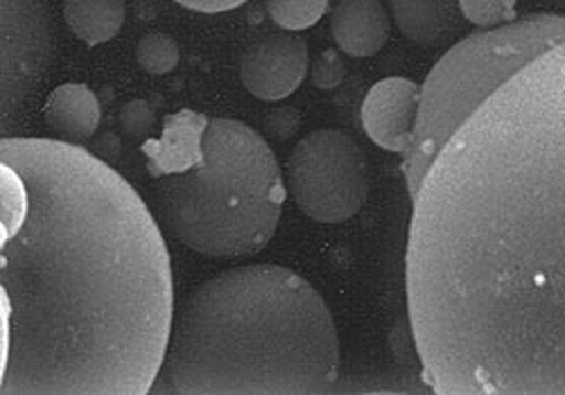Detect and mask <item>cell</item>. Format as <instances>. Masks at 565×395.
Instances as JSON below:
<instances>
[{
    "label": "cell",
    "instance_id": "1",
    "mask_svg": "<svg viewBox=\"0 0 565 395\" xmlns=\"http://www.w3.org/2000/svg\"><path fill=\"white\" fill-rule=\"evenodd\" d=\"M407 308L444 395H565V41L448 138L412 194Z\"/></svg>",
    "mask_w": 565,
    "mask_h": 395
},
{
    "label": "cell",
    "instance_id": "2",
    "mask_svg": "<svg viewBox=\"0 0 565 395\" xmlns=\"http://www.w3.org/2000/svg\"><path fill=\"white\" fill-rule=\"evenodd\" d=\"M0 395H146L174 323L168 246L84 147L0 140Z\"/></svg>",
    "mask_w": 565,
    "mask_h": 395
},
{
    "label": "cell",
    "instance_id": "3",
    "mask_svg": "<svg viewBox=\"0 0 565 395\" xmlns=\"http://www.w3.org/2000/svg\"><path fill=\"white\" fill-rule=\"evenodd\" d=\"M340 380V339L319 291L276 265L228 269L174 314L157 380L172 395H321Z\"/></svg>",
    "mask_w": 565,
    "mask_h": 395
},
{
    "label": "cell",
    "instance_id": "4",
    "mask_svg": "<svg viewBox=\"0 0 565 395\" xmlns=\"http://www.w3.org/2000/svg\"><path fill=\"white\" fill-rule=\"evenodd\" d=\"M168 231L206 258H243L276 233L286 183L271 147L245 122L179 111L143 147Z\"/></svg>",
    "mask_w": 565,
    "mask_h": 395
},
{
    "label": "cell",
    "instance_id": "5",
    "mask_svg": "<svg viewBox=\"0 0 565 395\" xmlns=\"http://www.w3.org/2000/svg\"><path fill=\"white\" fill-rule=\"evenodd\" d=\"M565 41V17L532 14L452 45L420 86L405 179L414 194L459 125L523 66Z\"/></svg>",
    "mask_w": 565,
    "mask_h": 395
},
{
    "label": "cell",
    "instance_id": "6",
    "mask_svg": "<svg viewBox=\"0 0 565 395\" xmlns=\"http://www.w3.org/2000/svg\"><path fill=\"white\" fill-rule=\"evenodd\" d=\"M288 188L308 217L342 224L366 202L369 166L351 136L319 129L295 145L288 159Z\"/></svg>",
    "mask_w": 565,
    "mask_h": 395
},
{
    "label": "cell",
    "instance_id": "7",
    "mask_svg": "<svg viewBox=\"0 0 565 395\" xmlns=\"http://www.w3.org/2000/svg\"><path fill=\"white\" fill-rule=\"evenodd\" d=\"M308 71V43L297 34H271L247 47L241 60L245 88L265 103L286 100L301 86Z\"/></svg>",
    "mask_w": 565,
    "mask_h": 395
},
{
    "label": "cell",
    "instance_id": "8",
    "mask_svg": "<svg viewBox=\"0 0 565 395\" xmlns=\"http://www.w3.org/2000/svg\"><path fill=\"white\" fill-rule=\"evenodd\" d=\"M420 88L405 77H387L371 86L362 103L366 136L387 152L405 154L414 138Z\"/></svg>",
    "mask_w": 565,
    "mask_h": 395
},
{
    "label": "cell",
    "instance_id": "9",
    "mask_svg": "<svg viewBox=\"0 0 565 395\" xmlns=\"http://www.w3.org/2000/svg\"><path fill=\"white\" fill-rule=\"evenodd\" d=\"M331 32L344 55L369 60L387 45L392 21L381 0H342L333 10Z\"/></svg>",
    "mask_w": 565,
    "mask_h": 395
},
{
    "label": "cell",
    "instance_id": "10",
    "mask_svg": "<svg viewBox=\"0 0 565 395\" xmlns=\"http://www.w3.org/2000/svg\"><path fill=\"white\" fill-rule=\"evenodd\" d=\"M43 118L66 142L79 145L96 136L103 111L86 84H62L45 100Z\"/></svg>",
    "mask_w": 565,
    "mask_h": 395
},
{
    "label": "cell",
    "instance_id": "11",
    "mask_svg": "<svg viewBox=\"0 0 565 395\" xmlns=\"http://www.w3.org/2000/svg\"><path fill=\"white\" fill-rule=\"evenodd\" d=\"M64 21L79 41L107 43L125 23V0H66Z\"/></svg>",
    "mask_w": 565,
    "mask_h": 395
},
{
    "label": "cell",
    "instance_id": "12",
    "mask_svg": "<svg viewBox=\"0 0 565 395\" xmlns=\"http://www.w3.org/2000/svg\"><path fill=\"white\" fill-rule=\"evenodd\" d=\"M392 12L398 30L416 43L437 41L448 25L446 0H392Z\"/></svg>",
    "mask_w": 565,
    "mask_h": 395
},
{
    "label": "cell",
    "instance_id": "13",
    "mask_svg": "<svg viewBox=\"0 0 565 395\" xmlns=\"http://www.w3.org/2000/svg\"><path fill=\"white\" fill-rule=\"evenodd\" d=\"M269 19L290 32L308 30L321 21L328 0H265Z\"/></svg>",
    "mask_w": 565,
    "mask_h": 395
},
{
    "label": "cell",
    "instance_id": "14",
    "mask_svg": "<svg viewBox=\"0 0 565 395\" xmlns=\"http://www.w3.org/2000/svg\"><path fill=\"white\" fill-rule=\"evenodd\" d=\"M136 60L150 75H168L179 64V45L170 34L150 32L138 41Z\"/></svg>",
    "mask_w": 565,
    "mask_h": 395
},
{
    "label": "cell",
    "instance_id": "15",
    "mask_svg": "<svg viewBox=\"0 0 565 395\" xmlns=\"http://www.w3.org/2000/svg\"><path fill=\"white\" fill-rule=\"evenodd\" d=\"M459 10L470 23L484 30L515 21V0H459Z\"/></svg>",
    "mask_w": 565,
    "mask_h": 395
},
{
    "label": "cell",
    "instance_id": "16",
    "mask_svg": "<svg viewBox=\"0 0 565 395\" xmlns=\"http://www.w3.org/2000/svg\"><path fill=\"white\" fill-rule=\"evenodd\" d=\"M344 75H347V66H344L342 57L335 51H323L312 62V68H310L312 84L319 90H333V88H338L344 82Z\"/></svg>",
    "mask_w": 565,
    "mask_h": 395
},
{
    "label": "cell",
    "instance_id": "17",
    "mask_svg": "<svg viewBox=\"0 0 565 395\" xmlns=\"http://www.w3.org/2000/svg\"><path fill=\"white\" fill-rule=\"evenodd\" d=\"M152 122H154L152 109L143 100H134V103L125 105L122 111H120V127L129 136H143V134H148L152 129Z\"/></svg>",
    "mask_w": 565,
    "mask_h": 395
},
{
    "label": "cell",
    "instance_id": "18",
    "mask_svg": "<svg viewBox=\"0 0 565 395\" xmlns=\"http://www.w3.org/2000/svg\"><path fill=\"white\" fill-rule=\"evenodd\" d=\"M174 3L193 10V12H204V14H220V12H228L245 6L247 0H174Z\"/></svg>",
    "mask_w": 565,
    "mask_h": 395
}]
</instances>
